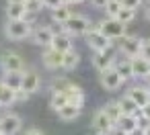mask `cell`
Masks as SVG:
<instances>
[{"label":"cell","instance_id":"obj_1","mask_svg":"<svg viewBox=\"0 0 150 135\" xmlns=\"http://www.w3.org/2000/svg\"><path fill=\"white\" fill-rule=\"evenodd\" d=\"M52 92H62L68 98V102L78 104V106H84V98H86L84 96V90L78 84H74L72 80H68L66 76H58V78L52 80Z\"/></svg>","mask_w":150,"mask_h":135},{"label":"cell","instance_id":"obj_2","mask_svg":"<svg viewBox=\"0 0 150 135\" xmlns=\"http://www.w3.org/2000/svg\"><path fill=\"white\" fill-rule=\"evenodd\" d=\"M93 25H91V21L86 19V17H82V15H72L64 25H62V29H64V33H68L70 37H80V35H86V31L91 29Z\"/></svg>","mask_w":150,"mask_h":135},{"label":"cell","instance_id":"obj_3","mask_svg":"<svg viewBox=\"0 0 150 135\" xmlns=\"http://www.w3.org/2000/svg\"><path fill=\"white\" fill-rule=\"evenodd\" d=\"M99 31L107 37V39H121L123 35H127L125 33V29H127V25H123L121 21H117V19H111V17H107V19H103L99 25Z\"/></svg>","mask_w":150,"mask_h":135},{"label":"cell","instance_id":"obj_4","mask_svg":"<svg viewBox=\"0 0 150 135\" xmlns=\"http://www.w3.org/2000/svg\"><path fill=\"white\" fill-rule=\"evenodd\" d=\"M31 31H33V25H29L25 19H21V21H8V23H6V29H4L6 37L13 39V41L29 39Z\"/></svg>","mask_w":150,"mask_h":135},{"label":"cell","instance_id":"obj_5","mask_svg":"<svg viewBox=\"0 0 150 135\" xmlns=\"http://www.w3.org/2000/svg\"><path fill=\"white\" fill-rule=\"evenodd\" d=\"M84 41H86V45H88L93 51H105V49L113 47V41H111V39H107V37L99 31V27H97V25H95V27H91V29L86 31Z\"/></svg>","mask_w":150,"mask_h":135},{"label":"cell","instance_id":"obj_6","mask_svg":"<svg viewBox=\"0 0 150 135\" xmlns=\"http://www.w3.org/2000/svg\"><path fill=\"white\" fill-rule=\"evenodd\" d=\"M0 68L2 72H25V59L17 51H4L0 55Z\"/></svg>","mask_w":150,"mask_h":135},{"label":"cell","instance_id":"obj_7","mask_svg":"<svg viewBox=\"0 0 150 135\" xmlns=\"http://www.w3.org/2000/svg\"><path fill=\"white\" fill-rule=\"evenodd\" d=\"M115 62H117L115 47H109V49H105V51H93V66H95L99 72H105V70L113 68Z\"/></svg>","mask_w":150,"mask_h":135},{"label":"cell","instance_id":"obj_8","mask_svg":"<svg viewBox=\"0 0 150 135\" xmlns=\"http://www.w3.org/2000/svg\"><path fill=\"white\" fill-rule=\"evenodd\" d=\"M23 127V119L17 113H4L0 117V133L2 135H17Z\"/></svg>","mask_w":150,"mask_h":135},{"label":"cell","instance_id":"obj_9","mask_svg":"<svg viewBox=\"0 0 150 135\" xmlns=\"http://www.w3.org/2000/svg\"><path fill=\"white\" fill-rule=\"evenodd\" d=\"M119 41V51L127 57V59H132V57H138L140 55V47H142V39H138L136 35H123L121 39H117Z\"/></svg>","mask_w":150,"mask_h":135},{"label":"cell","instance_id":"obj_10","mask_svg":"<svg viewBox=\"0 0 150 135\" xmlns=\"http://www.w3.org/2000/svg\"><path fill=\"white\" fill-rule=\"evenodd\" d=\"M29 39H31V43H33V45L50 47V45H52V39H54V29H52V27H45V25L33 27V31H31Z\"/></svg>","mask_w":150,"mask_h":135},{"label":"cell","instance_id":"obj_11","mask_svg":"<svg viewBox=\"0 0 150 135\" xmlns=\"http://www.w3.org/2000/svg\"><path fill=\"white\" fill-rule=\"evenodd\" d=\"M99 80H101V86L105 90H119L123 86V80L121 76L115 72V68H109L105 72H99Z\"/></svg>","mask_w":150,"mask_h":135},{"label":"cell","instance_id":"obj_12","mask_svg":"<svg viewBox=\"0 0 150 135\" xmlns=\"http://www.w3.org/2000/svg\"><path fill=\"white\" fill-rule=\"evenodd\" d=\"M41 88V76L35 70H25L23 72V80H21V90H25L29 96L35 94Z\"/></svg>","mask_w":150,"mask_h":135},{"label":"cell","instance_id":"obj_13","mask_svg":"<svg viewBox=\"0 0 150 135\" xmlns=\"http://www.w3.org/2000/svg\"><path fill=\"white\" fill-rule=\"evenodd\" d=\"M91 127H93V131H95L97 135H107V131L113 127V123H111V119L105 115V111L99 108V111H95V115H93Z\"/></svg>","mask_w":150,"mask_h":135},{"label":"cell","instance_id":"obj_14","mask_svg":"<svg viewBox=\"0 0 150 135\" xmlns=\"http://www.w3.org/2000/svg\"><path fill=\"white\" fill-rule=\"evenodd\" d=\"M50 47L56 49V51H60V53H66V51L74 49L72 37L68 33H64V29H58V31H54V39H52V45Z\"/></svg>","mask_w":150,"mask_h":135},{"label":"cell","instance_id":"obj_15","mask_svg":"<svg viewBox=\"0 0 150 135\" xmlns=\"http://www.w3.org/2000/svg\"><path fill=\"white\" fill-rule=\"evenodd\" d=\"M62 59H64V53H60L52 47H45V51L41 55V62L47 70H62Z\"/></svg>","mask_w":150,"mask_h":135},{"label":"cell","instance_id":"obj_16","mask_svg":"<svg viewBox=\"0 0 150 135\" xmlns=\"http://www.w3.org/2000/svg\"><path fill=\"white\" fill-rule=\"evenodd\" d=\"M129 62H132V76H134V78H138V80H146V78H148V74H150V62H148V59H144L142 55L132 57Z\"/></svg>","mask_w":150,"mask_h":135},{"label":"cell","instance_id":"obj_17","mask_svg":"<svg viewBox=\"0 0 150 135\" xmlns=\"http://www.w3.org/2000/svg\"><path fill=\"white\" fill-rule=\"evenodd\" d=\"M125 94H127V96H129V98H132V100H134L140 108H142L144 104H148V102H150V92H148V86H140V84H138V86H132Z\"/></svg>","mask_w":150,"mask_h":135},{"label":"cell","instance_id":"obj_18","mask_svg":"<svg viewBox=\"0 0 150 135\" xmlns=\"http://www.w3.org/2000/svg\"><path fill=\"white\" fill-rule=\"evenodd\" d=\"M56 113H58V117H60L62 121H74V119H78V117H80L82 106L68 102V104H64V106H62L60 111H56Z\"/></svg>","mask_w":150,"mask_h":135},{"label":"cell","instance_id":"obj_19","mask_svg":"<svg viewBox=\"0 0 150 135\" xmlns=\"http://www.w3.org/2000/svg\"><path fill=\"white\" fill-rule=\"evenodd\" d=\"M25 2H6V19L8 21H21L25 19Z\"/></svg>","mask_w":150,"mask_h":135},{"label":"cell","instance_id":"obj_20","mask_svg":"<svg viewBox=\"0 0 150 135\" xmlns=\"http://www.w3.org/2000/svg\"><path fill=\"white\" fill-rule=\"evenodd\" d=\"M78 64H80V53H78L76 49H70V51H66V53H64V59H62V70L72 72L74 68H78Z\"/></svg>","mask_w":150,"mask_h":135},{"label":"cell","instance_id":"obj_21","mask_svg":"<svg viewBox=\"0 0 150 135\" xmlns=\"http://www.w3.org/2000/svg\"><path fill=\"white\" fill-rule=\"evenodd\" d=\"M113 68H115V72L121 76V80L123 82H127V80H132L134 76H132V62L125 57V59H119L117 57V62L113 64Z\"/></svg>","mask_w":150,"mask_h":135},{"label":"cell","instance_id":"obj_22","mask_svg":"<svg viewBox=\"0 0 150 135\" xmlns=\"http://www.w3.org/2000/svg\"><path fill=\"white\" fill-rule=\"evenodd\" d=\"M4 86H8L11 90H19L21 88V80H23V72H4V76L0 78Z\"/></svg>","mask_w":150,"mask_h":135},{"label":"cell","instance_id":"obj_23","mask_svg":"<svg viewBox=\"0 0 150 135\" xmlns=\"http://www.w3.org/2000/svg\"><path fill=\"white\" fill-rule=\"evenodd\" d=\"M72 15H74V13L70 10V4H62V6H58L56 10H52V21L58 23V25H64Z\"/></svg>","mask_w":150,"mask_h":135},{"label":"cell","instance_id":"obj_24","mask_svg":"<svg viewBox=\"0 0 150 135\" xmlns=\"http://www.w3.org/2000/svg\"><path fill=\"white\" fill-rule=\"evenodd\" d=\"M117 104H119V108H121V113H123V115H132V117H134V115H138V113H140V106H138V104H136L127 94H123V96L117 100Z\"/></svg>","mask_w":150,"mask_h":135},{"label":"cell","instance_id":"obj_25","mask_svg":"<svg viewBox=\"0 0 150 135\" xmlns=\"http://www.w3.org/2000/svg\"><path fill=\"white\" fill-rule=\"evenodd\" d=\"M103 111H105V115L111 119V123L115 125L121 117H123V113H121V108H119V104H117V100H113V102H107L105 106H103Z\"/></svg>","mask_w":150,"mask_h":135},{"label":"cell","instance_id":"obj_26","mask_svg":"<svg viewBox=\"0 0 150 135\" xmlns=\"http://www.w3.org/2000/svg\"><path fill=\"white\" fill-rule=\"evenodd\" d=\"M115 125H117V127H119V129H121L123 133H132L134 129H138V123H136V115H134V117H132V115H123V117H121V119H119V121H117Z\"/></svg>","mask_w":150,"mask_h":135},{"label":"cell","instance_id":"obj_27","mask_svg":"<svg viewBox=\"0 0 150 135\" xmlns=\"http://www.w3.org/2000/svg\"><path fill=\"white\" fill-rule=\"evenodd\" d=\"M15 104V90H11L8 86H0V106H11Z\"/></svg>","mask_w":150,"mask_h":135},{"label":"cell","instance_id":"obj_28","mask_svg":"<svg viewBox=\"0 0 150 135\" xmlns=\"http://www.w3.org/2000/svg\"><path fill=\"white\" fill-rule=\"evenodd\" d=\"M50 104H52L54 111H60L64 104H68V98H66L62 92H52V96H50Z\"/></svg>","mask_w":150,"mask_h":135},{"label":"cell","instance_id":"obj_29","mask_svg":"<svg viewBox=\"0 0 150 135\" xmlns=\"http://www.w3.org/2000/svg\"><path fill=\"white\" fill-rule=\"evenodd\" d=\"M117 21H121L123 25H127V23H132L134 19H136V10H132V8H123L121 6V10L117 13V17H115Z\"/></svg>","mask_w":150,"mask_h":135},{"label":"cell","instance_id":"obj_30","mask_svg":"<svg viewBox=\"0 0 150 135\" xmlns=\"http://www.w3.org/2000/svg\"><path fill=\"white\" fill-rule=\"evenodd\" d=\"M119 10H121V2H119V0H107V6H105V13H107V17L115 19Z\"/></svg>","mask_w":150,"mask_h":135},{"label":"cell","instance_id":"obj_31","mask_svg":"<svg viewBox=\"0 0 150 135\" xmlns=\"http://www.w3.org/2000/svg\"><path fill=\"white\" fill-rule=\"evenodd\" d=\"M43 8L41 0H25V10L31 15H39V10Z\"/></svg>","mask_w":150,"mask_h":135},{"label":"cell","instance_id":"obj_32","mask_svg":"<svg viewBox=\"0 0 150 135\" xmlns=\"http://www.w3.org/2000/svg\"><path fill=\"white\" fill-rule=\"evenodd\" d=\"M121 6L123 8H132V10H138L142 4H144V0H119Z\"/></svg>","mask_w":150,"mask_h":135},{"label":"cell","instance_id":"obj_33","mask_svg":"<svg viewBox=\"0 0 150 135\" xmlns=\"http://www.w3.org/2000/svg\"><path fill=\"white\" fill-rule=\"evenodd\" d=\"M136 123H138V129H144V131L150 127V119H148V117H144L142 113H138V115H136Z\"/></svg>","mask_w":150,"mask_h":135},{"label":"cell","instance_id":"obj_34","mask_svg":"<svg viewBox=\"0 0 150 135\" xmlns=\"http://www.w3.org/2000/svg\"><path fill=\"white\" fill-rule=\"evenodd\" d=\"M140 55L144 59L150 62V39H142V47H140Z\"/></svg>","mask_w":150,"mask_h":135},{"label":"cell","instance_id":"obj_35","mask_svg":"<svg viewBox=\"0 0 150 135\" xmlns=\"http://www.w3.org/2000/svg\"><path fill=\"white\" fill-rule=\"evenodd\" d=\"M41 4H43V8L56 10L58 6H62V4H66V2H64V0H41Z\"/></svg>","mask_w":150,"mask_h":135},{"label":"cell","instance_id":"obj_36","mask_svg":"<svg viewBox=\"0 0 150 135\" xmlns=\"http://www.w3.org/2000/svg\"><path fill=\"white\" fill-rule=\"evenodd\" d=\"M27 98H29V94H27L25 90H21V88L15 90V102H25Z\"/></svg>","mask_w":150,"mask_h":135},{"label":"cell","instance_id":"obj_37","mask_svg":"<svg viewBox=\"0 0 150 135\" xmlns=\"http://www.w3.org/2000/svg\"><path fill=\"white\" fill-rule=\"evenodd\" d=\"M107 135H127V133H123V131H121V129H119L117 125H113V127H111V129L107 131Z\"/></svg>","mask_w":150,"mask_h":135},{"label":"cell","instance_id":"obj_38","mask_svg":"<svg viewBox=\"0 0 150 135\" xmlns=\"http://www.w3.org/2000/svg\"><path fill=\"white\" fill-rule=\"evenodd\" d=\"M23 135H45V133H43L41 129H35V127H31V129H27Z\"/></svg>","mask_w":150,"mask_h":135},{"label":"cell","instance_id":"obj_39","mask_svg":"<svg viewBox=\"0 0 150 135\" xmlns=\"http://www.w3.org/2000/svg\"><path fill=\"white\" fill-rule=\"evenodd\" d=\"M91 4L97 6V8H105L107 6V0H91Z\"/></svg>","mask_w":150,"mask_h":135},{"label":"cell","instance_id":"obj_40","mask_svg":"<svg viewBox=\"0 0 150 135\" xmlns=\"http://www.w3.org/2000/svg\"><path fill=\"white\" fill-rule=\"evenodd\" d=\"M140 113H142L144 117H148V119H150V102H148V104H144V106L140 108Z\"/></svg>","mask_w":150,"mask_h":135},{"label":"cell","instance_id":"obj_41","mask_svg":"<svg viewBox=\"0 0 150 135\" xmlns=\"http://www.w3.org/2000/svg\"><path fill=\"white\" fill-rule=\"evenodd\" d=\"M127 135H146V133H144V129H134V131L127 133Z\"/></svg>","mask_w":150,"mask_h":135},{"label":"cell","instance_id":"obj_42","mask_svg":"<svg viewBox=\"0 0 150 135\" xmlns=\"http://www.w3.org/2000/svg\"><path fill=\"white\" fill-rule=\"evenodd\" d=\"M144 15H146V19L150 21V2H148V6H146V10H144Z\"/></svg>","mask_w":150,"mask_h":135},{"label":"cell","instance_id":"obj_43","mask_svg":"<svg viewBox=\"0 0 150 135\" xmlns=\"http://www.w3.org/2000/svg\"><path fill=\"white\" fill-rule=\"evenodd\" d=\"M66 4H78V2H82V0H64Z\"/></svg>","mask_w":150,"mask_h":135},{"label":"cell","instance_id":"obj_44","mask_svg":"<svg viewBox=\"0 0 150 135\" xmlns=\"http://www.w3.org/2000/svg\"><path fill=\"white\" fill-rule=\"evenodd\" d=\"M144 82H146V86H150V74H148V78H146Z\"/></svg>","mask_w":150,"mask_h":135},{"label":"cell","instance_id":"obj_45","mask_svg":"<svg viewBox=\"0 0 150 135\" xmlns=\"http://www.w3.org/2000/svg\"><path fill=\"white\" fill-rule=\"evenodd\" d=\"M6 2H25V0H6Z\"/></svg>","mask_w":150,"mask_h":135},{"label":"cell","instance_id":"obj_46","mask_svg":"<svg viewBox=\"0 0 150 135\" xmlns=\"http://www.w3.org/2000/svg\"><path fill=\"white\" fill-rule=\"evenodd\" d=\"M144 133H146V135H150V127H148V129H146V131H144Z\"/></svg>","mask_w":150,"mask_h":135},{"label":"cell","instance_id":"obj_47","mask_svg":"<svg viewBox=\"0 0 150 135\" xmlns=\"http://www.w3.org/2000/svg\"><path fill=\"white\" fill-rule=\"evenodd\" d=\"M0 86H2V80H0Z\"/></svg>","mask_w":150,"mask_h":135},{"label":"cell","instance_id":"obj_48","mask_svg":"<svg viewBox=\"0 0 150 135\" xmlns=\"http://www.w3.org/2000/svg\"><path fill=\"white\" fill-rule=\"evenodd\" d=\"M148 92H150V86H148Z\"/></svg>","mask_w":150,"mask_h":135},{"label":"cell","instance_id":"obj_49","mask_svg":"<svg viewBox=\"0 0 150 135\" xmlns=\"http://www.w3.org/2000/svg\"><path fill=\"white\" fill-rule=\"evenodd\" d=\"M0 135H2V133H0Z\"/></svg>","mask_w":150,"mask_h":135}]
</instances>
